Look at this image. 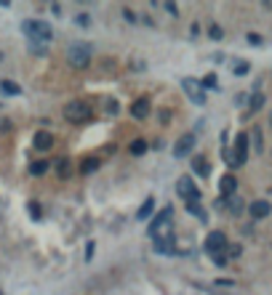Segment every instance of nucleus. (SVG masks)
<instances>
[{"mask_svg":"<svg viewBox=\"0 0 272 295\" xmlns=\"http://www.w3.org/2000/svg\"><path fill=\"white\" fill-rule=\"evenodd\" d=\"M21 32L27 35V40L30 43H48L54 40V27L48 24V21H43V19H27V21H21Z\"/></svg>","mask_w":272,"mask_h":295,"instance_id":"obj_1","label":"nucleus"},{"mask_svg":"<svg viewBox=\"0 0 272 295\" xmlns=\"http://www.w3.org/2000/svg\"><path fill=\"white\" fill-rule=\"evenodd\" d=\"M221 155H224V160L230 162V168H240V165H245V160H248V136L238 133V136H235V152H230L227 146H224Z\"/></svg>","mask_w":272,"mask_h":295,"instance_id":"obj_2","label":"nucleus"},{"mask_svg":"<svg viewBox=\"0 0 272 295\" xmlns=\"http://www.w3.org/2000/svg\"><path fill=\"white\" fill-rule=\"evenodd\" d=\"M62 114H64L67 123H75V125H83V123H88L93 117V112H91V107L86 101H67Z\"/></svg>","mask_w":272,"mask_h":295,"instance_id":"obj_3","label":"nucleus"},{"mask_svg":"<svg viewBox=\"0 0 272 295\" xmlns=\"http://www.w3.org/2000/svg\"><path fill=\"white\" fill-rule=\"evenodd\" d=\"M171 218H174V210H171V205L165 208V210H160V213L150 221V240H160V237H168V229H171Z\"/></svg>","mask_w":272,"mask_h":295,"instance_id":"obj_4","label":"nucleus"},{"mask_svg":"<svg viewBox=\"0 0 272 295\" xmlns=\"http://www.w3.org/2000/svg\"><path fill=\"white\" fill-rule=\"evenodd\" d=\"M67 62H69V67H75V69H86L91 64V48H88V45H83V43H72L67 48Z\"/></svg>","mask_w":272,"mask_h":295,"instance_id":"obj_5","label":"nucleus"},{"mask_svg":"<svg viewBox=\"0 0 272 295\" xmlns=\"http://www.w3.org/2000/svg\"><path fill=\"white\" fill-rule=\"evenodd\" d=\"M227 237H224V231H211L208 237H206V253L211 255V258H216V255H221L224 250H227Z\"/></svg>","mask_w":272,"mask_h":295,"instance_id":"obj_6","label":"nucleus"},{"mask_svg":"<svg viewBox=\"0 0 272 295\" xmlns=\"http://www.w3.org/2000/svg\"><path fill=\"white\" fill-rule=\"evenodd\" d=\"M176 192H179L187 202H197V199H200V189L195 186L192 175H182V179L176 181Z\"/></svg>","mask_w":272,"mask_h":295,"instance_id":"obj_7","label":"nucleus"},{"mask_svg":"<svg viewBox=\"0 0 272 295\" xmlns=\"http://www.w3.org/2000/svg\"><path fill=\"white\" fill-rule=\"evenodd\" d=\"M192 146H195V133H184L179 141L174 144V157L176 160H182V157H187V155H192Z\"/></svg>","mask_w":272,"mask_h":295,"instance_id":"obj_8","label":"nucleus"},{"mask_svg":"<svg viewBox=\"0 0 272 295\" xmlns=\"http://www.w3.org/2000/svg\"><path fill=\"white\" fill-rule=\"evenodd\" d=\"M182 88H184V93H187V96H190L195 104H206V93H203V88H200L195 80L184 77V80H182Z\"/></svg>","mask_w":272,"mask_h":295,"instance_id":"obj_9","label":"nucleus"},{"mask_svg":"<svg viewBox=\"0 0 272 295\" xmlns=\"http://www.w3.org/2000/svg\"><path fill=\"white\" fill-rule=\"evenodd\" d=\"M248 213H251V218H267L269 213H272V205L267 202V199H256V202H251L248 205Z\"/></svg>","mask_w":272,"mask_h":295,"instance_id":"obj_10","label":"nucleus"},{"mask_svg":"<svg viewBox=\"0 0 272 295\" xmlns=\"http://www.w3.org/2000/svg\"><path fill=\"white\" fill-rule=\"evenodd\" d=\"M235 189H238V179H235L232 173H227V175H221V181H219V192L224 194V199H230V197H235Z\"/></svg>","mask_w":272,"mask_h":295,"instance_id":"obj_11","label":"nucleus"},{"mask_svg":"<svg viewBox=\"0 0 272 295\" xmlns=\"http://www.w3.org/2000/svg\"><path fill=\"white\" fill-rule=\"evenodd\" d=\"M32 146L40 149V152H48L54 146V136L48 131H38V133H35V138H32Z\"/></svg>","mask_w":272,"mask_h":295,"instance_id":"obj_12","label":"nucleus"},{"mask_svg":"<svg viewBox=\"0 0 272 295\" xmlns=\"http://www.w3.org/2000/svg\"><path fill=\"white\" fill-rule=\"evenodd\" d=\"M131 117H136V120H144V117H150V99H139L131 104Z\"/></svg>","mask_w":272,"mask_h":295,"instance_id":"obj_13","label":"nucleus"},{"mask_svg":"<svg viewBox=\"0 0 272 295\" xmlns=\"http://www.w3.org/2000/svg\"><path fill=\"white\" fill-rule=\"evenodd\" d=\"M152 245H155V253L168 255V253H174V234H168V237H160V240H152Z\"/></svg>","mask_w":272,"mask_h":295,"instance_id":"obj_14","label":"nucleus"},{"mask_svg":"<svg viewBox=\"0 0 272 295\" xmlns=\"http://www.w3.org/2000/svg\"><path fill=\"white\" fill-rule=\"evenodd\" d=\"M152 213H155V197H147L144 202H141V208L136 210V218L139 221H147Z\"/></svg>","mask_w":272,"mask_h":295,"instance_id":"obj_15","label":"nucleus"},{"mask_svg":"<svg viewBox=\"0 0 272 295\" xmlns=\"http://www.w3.org/2000/svg\"><path fill=\"white\" fill-rule=\"evenodd\" d=\"M0 91H3L6 96H19V93H21V85H16L14 80H0Z\"/></svg>","mask_w":272,"mask_h":295,"instance_id":"obj_16","label":"nucleus"},{"mask_svg":"<svg viewBox=\"0 0 272 295\" xmlns=\"http://www.w3.org/2000/svg\"><path fill=\"white\" fill-rule=\"evenodd\" d=\"M99 165H102V162H99L96 157H88V160H83V162H80V173H83V175L96 173V170H99Z\"/></svg>","mask_w":272,"mask_h":295,"instance_id":"obj_17","label":"nucleus"},{"mask_svg":"<svg viewBox=\"0 0 272 295\" xmlns=\"http://www.w3.org/2000/svg\"><path fill=\"white\" fill-rule=\"evenodd\" d=\"M192 168H195V173H197V175H203V179L211 173V168H208V160H206V157H195V160H192Z\"/></svg>","mask_w":272,"mask_h":295,"instance_id":"obj_18","label":"nucleus"},{"mask_svg":"<svg viewBox=\"0 0 272 295\" xmlns=\"http://www.w3.org/2000/svg\"><path fill=\"white\" fill-rule=\"evenodd\" d=\"M147 149H150V144H147V141H144V138H136V141H134V144H131V146H128V152H131V155H134V157H141V155H144V152H147Z\"/></svg>","mask_w":272,"mask_h":295,"instance_id":"obj_19","label":"nucleus"},{"mask_svg":"<svg viewBox=\"0 0 272 295\" xmlns=\"http://www.w3.org/2000/svg\"><path fill=\"white\" fill-rule=\"evenodd\" d=\"M48 168H51V162H45V160H35V162L30 165V173H32V175H45V173H48Z\"/></svg>","mask_w":272,"mask_h":295,"instance_id":"obj_20","label":"nucleus"},{"mask_svg":"<svg viewBox=\"0 0 272 295\" xmlns=\"http://www.w3.org/2000/svg\"><path fill=\"white\" fill-rule=\"evenodd\" d=\"M230 213L232 216H240L243 213V199L240 197H230Z\"/></svg>","mask_w":272,"mask_h":295,"instance_id":"obj_21","label":"nucleus"},{"mask_svg":"<svg viewBox=\"0 0 272 295\" xmlns=\"http://www.w3.org/2000/svg\"><path fill=\"white\" fill-rule=\"evenodd\" d=\"M187 210H190V213H192V216H197L200 221H206V218H208V216H206V210H203V208H200L197 202H187Z\"/></svg>","mask_w":272,"mask_h":295,"instance_id":"obj_22","label":"nucleus"},{"mask_svg":"<svg viewBox=\"0 0 272 295\" xmlns=\"http://www.w3.org/2000/svg\"><path fill=\"white\" fill-rule=\"evenodd\" d=\"M30 53H35V56H45V53H48V48H45L43 43H30Z\"/></svg>","mask_w":272,"mask_h":295,"instance_id":"obj_23","label":"nucleus"},{"mask_svg":"<svg viewBox=\"0 0 272 295\" xmlns=\"http://www.w3.org/2000/svg\"><path fill=\"white\" fill-rule=\"evenodd\" d=\"M262 107H264V96H262V93H254V99H251V112L262 109Z\"/></svg>","mask_w":272,"mask_h":295,"instance_id":"obj_24","label":"nucleus"},{"mask_svg":"<svg viewBox=\"0 0 272 295\" xmlns=\"http://www.w3.org/2000/svg\"><path fill=\"white\" fill-rule=\"evenodd\" d=\"M200 88H214V91H216V88H219V85H216V75H206L203 82H200Z\"/></svg>","mask_w":272,"mask_h":295,"instance_id":"obj_25","label":"nucleus"},{"mask_svg":"<svg viewBox=\"0 0 272 295\" xmlns=\"http://www.w3.org/2000/svg\"><path fill=\"white\" fill-rule=\"evenodd\" d=\"M208 35H211L214 40H221V35H224V32H221V27H219V24H211V27H208Z\"/></svg>","mask_w":272,"mask_h":295,"instance_id":"obj_26","label":"nucleus"},{"mask_svg":"<svg viewBox=\"0 0 272 295\" xmlns=\"http://www.w3.org/2000/svg\"><path fill=\"white\" fill-rule=\"evenodd\" d=\"M251 136H254V144H256V152H262V149H264V146H262V131H259V128H254V133H251Z\"/></svg>","mask_w":272,"mask_h":295,"instance_id":"obj_27","label":"nucleus"},{"mask_svg":"<svg viewBox=\"0 0 272 295\" xmlns=\"http://www.w3.org/2000/svg\"><path fill=\"white\" fill-rule=\"evenodd\" d=\"M248 69H251V67H248L245 62H240V64L232 67V72H235V75H248Z\"/></svg>","mask_w":272,"mask_h":295,"instance_id":"obj_28","label":"nucleus"},{"mask_svg":"<svg viewBox=\"0 0 272 295\" xmlns=\"http://www.w3.org/2000/svg\"><path fill=\"white\" fill-rule=\"evenodd\" d=\"M27 208H30V216H32L35 221H40V205H38V202H30Z\"/></svg>","mask_w":272,"mask_h":295,"instance_id":"obj_29","label":"nucleus"},{"mask_svg":"<svg viewBox=\"0 0 272 295\" xmlns=\"http://www.w3.org/2000/svg\"><path fill=\"white\" fill-rule=\"evenodd\" d=\"M75 21H78V27H88V24H91V16H88V14H78Z\"/></svg>","mask_w":272,"mask_h":295,"instance_id":"obj_30","label":"nucleus"},{"mask_svg":"<svg viewBox=\"0 0 272 295\" xmlns=\"http://www.w3.org/2000/svg\"><path fill=\"white\" fill-rule=\"evenodd\" d=\"M245 38H248V43H251V45H262V35H256V32H248Z\"/></svg>","mask_w":272,"mask_h":295,"instance_id":"obj_31","label":"nucleus"},{"mask_svg":"<svg viewBox=\"0 0 272 295\" xmlns=\"http://www.w3.org/2000/svg\"><path fill=\"white\" fill-rule=\"evenodd\" d=\"M165 11H168L171 16H179V6L176 3H165Z\"/></svg>","mask_w":272,"mask_h":295,"instance_id":"obj_32","label":"nucleus"},{"mask_svg":"<svg viewBox=\"0 0 272 295\" xmlns=\"http://www.w3.org/2000/svg\"><path fill=\"white\" fill-rule=\"evenodd\" d=\"M67 165H69L67 160H62V162H59V175H67V173H69V168H67Z\"/></svg>","mask_w":272,"mask_h":295,"instance_id":"obj_33","label":"nucleus"},{"mask_svg":"<svg viewBox=\"0 0 272 295\" xmlns=\"http://www.w3.org/2000/svg\"><path fill=\"white\" fill-rule=\"evenodd\" d=\"M227 253H230L232 258H238V255H240V245H232V247H227Z\"/></svg>","mask_w":272,"mask_h":295,"instance_id":"obj_34","label":"nucleus"},{"mask_svg":"<svg viewBox=\"0 0 272 295\" xmlns=\"http://www.w3.org/2000/svg\"><path fill=\"white\" fill-rule=\"evenodd\" d=\"M93 247H96V245L88 242V247H86V261H91V258H93Z\"/></svg>","mask_w":272,"mask_h":295,"instance_id":"obj_35","label":"nucleus"},{"mask_svg":"<svg viewBox=\"0 0 272 295\" xmlns=\"http://www.w3.org/2000/svg\"><path fill=\"white\" fill-rule=\"evenodd\" d=\"M123 16H126V21H136V14H134V11H128V8L123 11Z\"/></svg>","mask_w":272,"mask_h":295,"instance_id":"obj_36","label":"nucleus"},{"mask_svg":"<svg viewBox=\"0 0 272 295\" xmlns=\"http://www.w3.org/2000/svg\"><path fill=\"white\" fill-rule=\"evenodd\" d=\"M269 125H272V112H269Z\"/></svg>","mask_w":272,"mask_h":295,"instance_id":"obj_37","label":"nucleus"},{"mask_svg":"<svg viewBox=\"0 0 272 295\" xmlns=\"http://www.w3.org/2000/svg\"><path fill=\"white\" fill-rule=\"evenodd\" d=\"M0 62H3V53H0Z\"/></svg>","mask_w":272,"mask_h":295,"instance_id":"obj_38","label":"nucleus"},{"mask_svg":"<svg viewBox=\"0 0 272 295\" xmlns=\"http://www.w3.org/2000/svg\"><path fill=\"white\" fill-rule=\"evenodd\" d=\"M0 295H3V292H0Z\"/></svg>","mask_w":272,"mask_h":295,"instance_id":"obj_39","label":"nucleus"}]
</instances>
